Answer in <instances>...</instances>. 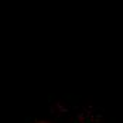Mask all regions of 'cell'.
Returning a JSON list of instances; mask_svg holds the SVG:
<instances>
[{"instance_id":"6da1fadb","label":"cell","mask_w":123,"mask_h":123,"mask_svg":"<svg viewBox=\"0 0 123 123\" xmlns=\"http://www.w3.org/2000/svg\"><path fill=\"white\" fill-rule=\"evenodd\" d=\"M37 123H47V122H37Z\"/></svg>"}]
</instances>
